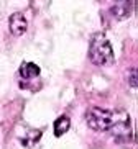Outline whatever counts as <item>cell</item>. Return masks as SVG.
<instances>
[{
    "label": "cell",
    "mask_w": 138,
    "mask_h": 149,
    "mask_svg": "<svg viewBox=\"0 0 138 149\" xmlns=\"http://www.w3.org/2000/svg\"><path fill=\"white\" fill-rule=\"evenodd\" d=\"M89 59L100 67H107L112 66L115 61L113 56V49H112L110 41L107 40V36L104 33H95L90 38L89 43Z\"/></svg>",
    "instance_id": "1"
},
{
    "label": "cell",
    "mask_w": 138,
    "mask_h": 149,
    "mask_svg": "<svg viewBox=\"0 0 138 149\" xmlns=\"http://www.w3.org/2000/svg\"><path fill=\"white\" fill-rule=\"evenodd\" d=\"M85 123L94 131H109L113 123V113L100 107H90L85 111Z\"/></svg>",
    "instance_id": "2"
},
{
    "label": "cell",
    "mask_w": 138,
    "mask_h": 149,
    "mask_svg": "<svg viewBox=\"0 0 138 149\" xmlns=\"http://www.w3.org/2000/svg\"><path fill=\"white\" fill-rule=\"evenodd\" d=\"M69 128H71V120H69V116H66V115L59 116L54 121V136L56 138H61L62 134H66L69 131Z\"/></svg>",
    "instance_id": "7"
},
{
    "label": "cell",
    "mask_w": 138,
    "mask_h": 149,
    "mask_svg": "<svg viewBox=\"0 0 138 149\" xmlns=\"http://www.w3.org/2000/svg\"><path fill=\"white\" fill-rule=\"evenodd\" d=\"M113 138L117 141H120V143H127L133 138V128H132V123H130V118L128 115L125 113L123 120L122 118H113V123H112L110 130H109Z\"/></svg>",
    "instance_id": "3"
},
{
    "label": "cell",
    "mask_w": 138,
    "mask_h": 149,
    "mask_svg": "<svg viewBox=\"0 0 138 149\" xmlns=\"http://www.w3.org/2000/svg\"><path fill=\"white\" fill-rule=\"evenodd\" d=\"M41 133H43L41 130H31L27 136H22V138H20V143H22L25 148H31V146H35L36 143L40 141Z\"/></svg>",
    "instance_id": "8"
},
{
    "label": "cell",
    "mask_w": 138,
    "mask_h": 149,
    "mask_svg": "<svg viewBox=\"0 0 138 149\" xmlns=\"http://www.w3.org/2000/svg\"><path fill=\"white\" fill-rule=\"evenodd\" d=\"M20 75H22L23 79H35V77H38L40 75V67L36 66L35 62H23L22 66H20Z\"/></svg>",
    "instance_id": "6"
},
{
    "label": "cell",
    "mask_w": 138,
    "mask_h": 149,
    "mask_svg": "<svg viewBox=\"0 0 138 149\" xmlns=\"http://www.w3.org/2000/svg\"><path fill=\"white\" fill-rule=\"evenodd\" d=\"M8 28H10V33L13 36H22L28 28V22H27V18H25V15L22 12L12 13V17L8 20Z\"/></svg>",
    "instance_id": "4"
},
{
    "label": "cell",
    "mask_w": 138,
    "mask_h": 149,
    "mask_svg": "<svg viewBox=\"0 0 138 149\" xmlns=\"http://www.w3.org/2000/svg\"><path fill=\"white\" fill-rule=\"evenodd\" d=\"M137 3L138 2H117L112 7V13L115 15L117 20H125L137 10Z\"/></svg>",
    "instance_id": "5"
},
{
    "label": "cell",
    "mask_w": 138,
    "mask_h": 149,
    "mask_svg": "<svg viewBox=\"0 0 138 149\" xmlns=\"http://www.w3.org/2000/svg\"><path fill=\"white\" fill-rule=\"evenodd\" d=\"M128 82L132 87H137L138 88V69H133L130 72V77H128Z\"/></svg>",
    "instance_id": "9"
}]
</instances>
